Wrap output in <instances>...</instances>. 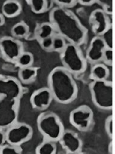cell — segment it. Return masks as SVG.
I'll use <instances>...</instances> for the list:
<instances>
[{
	"mask_svg": "<svg viewBox=\"0 0 115 154\" xmlns=\"http://www.w3.org/2000/svg\"><path fill=\"white\" fill-rule=\"evenodd\" d=\"M21 98L0 95V129H6L17 122Z\"/></svg>",
	"mask_w": 115,
	"mask_h": 154,
	"instance_id": "6",
	"label": "cell"
},
{
	"mask_svg": "<svg viewBox=\"0 0 115 154\" xmlns=\"http://www.w3.org/2000/svg\"><path fill=\"white\" fill-rule=\"evenodd\" d=\"M29 32V27L24 22H20L15 24L11 30V33L14 38H25Z\"/></svg>",
	"mask_w": 115,
	"mask_h": 154,
	"instance_id": "20",
	"label": "cell"
},
{
	"mask_svg": "<svg viewBox=\"0 0 115 154\" xmlns=\"http://www.w3.org/2000/svg\"><path fill=\"white\" fill-rule=\"evenodd\" d=\"M34 61V57L32 53L23 51L16 60V63L20 68L31 66Z\"/></svg>",
	"mask_w": 115,
	"mask_h": 154,
	"instance_id": "21",
	"label": "cell"
},
{
	"mask_svg": "<svg viewBox=\"0 0 115 154\" xmlns=\"http://www.w3.org/2000/svg\"><path fill=\"white\" fill-rule=\"evenodd\" d=\"M5 134L7 143L21 146L31 139L33 129L29 124L16 122L6 129Z\"/></svg>",
	"mask_w": 115,
	"mask_h": 154,
	"instance_id": "7",
	"label": "cell"
},
{
	"mask_svg": "<svg viewBox=\"0 0 115 154\" xmlns=\"http://www.w3.org/2000/svg\"><path fill=\"white\" fill-rule=\"evenodd\" d=\"M57 152V147L54 141L45 140L36 149L37 154H56Z\"/></svg>",
	"mask_w": 115,
	"mask_h": 154,
	"instance_id": "19",
	"label": "cell"
},
{
	"mask_svg": "<svg viewBox=\"0 0 115 154\" xmlns=\"http://www.w3.org/2000/svg\"><path fill=\"white\" fill-rule=\"evenodd\" d=\"M66 40L61 36L57 35L53 37V46L52 50L61 53L66 45Z\"/></svg>",
	"mask_w": 115,
	"mask_h": 154,
	"instance_id": "23",
	"label": "cell"
},
{
	"mask_svg": "<svg viewBox=\"0 0 115 154\" xmlns=\"http://www.w3.org/2000/svg\"><path fill=\"white\" fill-rule=\"evenodd\" d=\"M100 37L102 38L107 48L113 49V30L112 25Z\"/></svg>",
	"mask_w": 115,
	"mask_h": 154,
	"instance_id": "25",
	"label": "cell"
},
{
	"mask_svg": "<svg viewBox=\"0 0 115 154\" xmlns=\"http://www.w3.org/2000/svg\"><path fill=\"white\" fill-rule=\"evenodd\" d=\"M105 129L108 137L112 140L113 137V115H110L105 119Z\"/></svg>",
	"mask_w": 115,
	"mask_h": 154,
	"instance_id": "26",
	"label": "cell"
},
{
	"mask_svg": "<svg viewBox=\"0 0 115 154\" xmlns=\"http://www.w3.org/2000/svg\"><path fill=\"white\" fill-rule=\"evenodd\" d=\"M97 2L94 1V0H89V1H84V0H80L78 1V3L85 6H90L91 5H93V4L96 3Z\"/></svg>",
	"mask_w": 115,
	"mask_h": 154,
	"instance_id": "31",
	"label": "cell"
},
{
	"mask_svg": "<svg viewBox=\"0 0 115 154\" xmlns=\"http://www.w3.org/2000/svg\"><path fill=\"white\" fill-rule=\"evenodd\" d=\"M39 131L46 140L59 141L65 128L59 117L55 113L47 112L39 116L37 120Z\"/></svg>",
	"mask_w": 115,
	"mask_h": 154,
	"instance_id": "4",
	"label": "cell"
},
{
	"mask_svg": "<svg viewBox=\"0 0 115 154\" xmlns=\"http://www.w3.org/2000/svg\"><path fill=\"white\" fill-rule=\"evenodd\" d=\"M6 142V134L4 129H0V148H1Z\"/></svg>",
	"mask_w": 115,
	"mask_h": 154,
	"instance_id": "30",
	"label": "cell"
},
{
	"mask_svg": "<svg viewBox=\"0 0 115 154\" xmlns=\"http://www.w3.org/2000/svg\"><path fill=\"white\" fill-rule=\"evenodd\" d=\"M109 75V70L106 65L98 63L91 69L90 76L93 81L107 80Z\"/></svg>",
	"mask_w": 115,
	"mask_h": 154,
	"instance_id": "16",
	"label": "cell"
},
{
	"mask_svg": "<svg viewBox=\"0 0 115 154\" xmlns=\"http://www.w3.org/2000/svg\"><path fill=\"white\" fill-rule=\"evenodd\" d=\"M108 153L110 154L113 153V141H110V143H109V145L108 147Z\"/></svg>",
	"mask_w": 115,
	"mask_h": 154,
	"instance_id": "33",
	"label": "cell"
},
{
	"mask_svg": "<svg viewBox=\"0 0 115 154\" xmlns=\"http://www.w3.org/2000/svg\"><path fill=\"white\" fill-rule=\"evenodd\" d=\"M3 94L21 98L23 88L20 81L14 77L0 75V95Z\"/></svg>",
	"mask_w": 115,
	"mask_h": 154,
	"instance_id": "12",
	"label": "cell"
},
{
	"mask_svg": "<svg viewBox=\"0 0 115 154\" xmlns=\"http://www.w3.org/2000/svg\"><path fill=\"white\" fill-rule=\"evenodd\" d=\"M54 2L59 7L66 9L72 8L76 6L77 4H78V1H75V0H71V1H67V0H56V1H54Z\"/></svg>",
	"mask_w": 115,
	"mask_h": 154,
	"instance_id": "27",
	"label": "cell"
},
{
	"mask_svg": "<svg viewBox=\"0 0 115 154\" xmlns=\"http://www.w3.org/2000/svg\"><path fill=\"white\" fill-rule=\"evenodd\" d=\"M50 22L58 35L68 43L79 46L84 42L87 31L75 14L68 9L59 6L52 9Z\"/></svg>",
	"mask_w": 115,
	"mask_h": 154,
	"instance_id": "1",
	"label": "cell"
},
{
	"mask_svg": "<svg viewBox=\"0 0 115 154\" xmlns=\"http://www.w3.org/2000/svg\"><path fill=\"white\" fill-rule=\"evenodd\" d=\"M0 51L3 57L10 62H16L24 51L21 42L15 38L4 36L0 39Z\"/></svg>",
	"mask_w": 115,
	"mask_h": 154,
	"instance_id": "9",
	"label": "cell"
},
{
	"mask_svg": "<svg viewBox=\"0 0 115 154\" xmlns=\"http://www.w3.org/2000/svg\"><path fill=\"white\" fill-rule=\"evenodd\" d=\"M23 149L20 146H16L9 143L5 144L0 148V154H21Z\"/></svg>",
	"mask_w": 115,
	"mask_h": 154,
	"instance_id": "24",
	"label": "cell"
},
{
	"mask_svg": "<svg viewBox=\"0 0 115 154\" xmlns=\"http://www.w3.org/2000/svg\"><path fill=\"white\" fill-rule=\"evenodd\" d=\"M55 29L53 24L50 22H45L39 25L36 30V36L41 41L45 38L53 37L54 35Z\"/></svg>",
	"mask_w": 115,
	"mask_h": 154,
	"instance_id": "17",
	"label": "cell"
},
{
	"mask_svg": "<svg viewBox=\"0 0 115 154\" xmlns=\"http://www.w3.org/2000/svg\"><path fill=\"white\" fill-rule=\"evenodd\" d=\"M2 14L7 18H14L19 15L22 10L21 3L16 0H9L2 6Z\"/></svg>",
	"mask_w": 115,
	"mask_h": 154,
	"instance_id": "15",
	"label": "cell"
},
{
	"mask_svg": "<svg viewBox=\"0 0 115 154\" xmlns=\"http://www.w3.org/2000/svg\"><path fill=\"white\" fill-rule=\"evenodd\" d=\"M53 97L48 88H42L35 91L31 96L30 103L33 108L43 111L51 105Z\"/></svg>",
	"mask_w": 115,
	"mask_h": 154,
	"instance_id": "13",
	"label": "cell"
},
{
	"mask_svg": "<svg viewBox=\"0 0 115 154\" xmlns=\"http://www.w3.org/2000/svg\"><path fill=\"white\" fill-rule=\"evenodd\" d=\"M60 53L63 67L69 72L72 74H79L84 71L86 62L78 46L68 43Z\"/></svg>",
	"mask_w": 115,
	"mask_h": 154,
	"instance_id": "5",
	"label": "cell"
},
{
	"mask_svg": "<svg viewBox=\"0 0 115 154\" xmlns=\"http://www.w3.org/2000/svg\"><path fill=\"white\" fill-rule=\"evenodd\" d=\"M48 83V88L57 102L65 105L76 99L78 86L72 74L63 66H57L51 70Z\"/></svg>",
	"mask_w": 115,
	"mask_h": 154,
	"instance_id": "2",
	"label": "cell"
},
{
	"mask_svg": "<svg viewBox=\"0 0 115 154\" xmlns=\"http://www.w3.org/2000/svg\"><path fill=\"white\" fill-rule=\"evenodd\" d=\"M107 48L100 36H95L90 41L86 51V57L89 62L96 64L102 60L103 53Z\"/></svg>",
	"mask_w": 115,
	"mask_h": 154,
	"instance_id": "14",
	"label": "cell"
},
{
	"mask_svg": "<svg viewBox=\"0 0 115 154\" xmlns=\"http://www.w3.org/2000/svg\"><path fill=\"white\" fill-rule=\"evenodd\" d=\"M102 60L107 65H111L113 62V49L106 48L104 51Z\"/></svg>",
	"mask_w": 115,
	"mask_h": 154,
	"instance_id": "28",
	"label": "cell"
},
{
	"mask_svg": "<svg viewBox=\"0 0 115 154\" xmlns=\"http://www.w3.org/2000/svg\"><path fill=\"white\" fill-rule=\"evenodd\" d=\"M54 2V1H49V0H45V11L46 12L48 10L52 9Z\"/></svg>",
	"mask_w": 115,
	"mask_h": 154,
	"instance_id": "32",
	"label": "cell"
},
{
	"mask_svg": "<svg viewBox=\"0 0 115 154\" xmlns=\"http://www.w3.org/2000/svg\"><path fill=\"white\" fill-rule=\"evenodd\" d=\"M27 3L35 14H39L46 12L45 0H29L27 1Z\"/></svg>",
	"mask_w": 115,
	"mask_h": 154,
	"instance_id": "22",
	"label": "cell"
},
{
	"mask_svg": "<svg viewBox=\"0 0 115 154\" xmlns=\"http://www.w3.org/2000/svg\"><path fill=\"white\" fill-rule=\"evenodd\" d=\"M93 116V112L89 106L81 105L70 112L69 122L78 130L86 132L92 126Z\"/></svg>",
	"mask_w": 115,
	"mask_h": 154,
	"instance_id": "8",
	"label": "cell"
},
{
	"mask_svg": "<svg viewBox=\"0 0 115 154\" xmlns=\"http://www.w3.org/2000/svg\"><path fill=\"white\" fill-rule=\"evenodd\" d=\"M5 17L2 14H0V27L3 26V24H5Z\"/></svg>",
	"mask_w": 115,
	"mask_h": 154,
	"instance_id": "34",
	"label": "cell"
},
{
	"mask_svg": "<svg viewBox=\"0 0 115 154\" xmlns=\"http://www.w3.org/2000/svg\"><path fill=\"white\" fill-rule=\"evenodd\" d=\"M59 141L68 153H78L82 149L83 143L80 137L78 134L69 129L64 130Z\"/></svg>",
	"mask_w": 115,
	"mask_h": 154,
	"instance_id": "10",
	"label": "cell"
},
{
	"mask_svg": "<svg viewBox=\"0 0 115 154\" xmlns=\"http://www.w3.org/2000/svg\"><path fill=\"white\" fill-rule=\"evenodd\" d=\"M91 97L93 103L102 110H111L113 108V85L111 81H93L90 85Z\"/></svg>",
	"mask_w": 115,
	"mask_h": 154,
	"instance_id": "3",
	"label": "cell"
},
{
	"mask_svg": "<svg viewBox=\"0 0 115 154\" xmlns=\"http://www.w3.org/2000/svg\"><path fill=\"white\" fill-rule=\"evenodd\" d=\"M38 70L36 68L31 66L20 68L18 76L21 82L27 84L33 81L37 75Z\"/></svg>",
	"mask_w": 115,
	"mask_h": 154,
	"instance_id": "18",
	"label": "cell"
},
{
	"mask_svg": "<svg viewBox=\"0 0 115 154\" xmlns=\"http://www.w3.org/2000/svg\"><path fill=\"white\" fill-rule=\"evenodd\" d=\"M89 22L92 32L96 36H101L111 26L107 15L100 9H95L90 14Z\"/></svg>",
	"mask_w": 115,
	"mask_h": 154,
	"instance_id": "11",
	"label": "cell"
},
{
	"mask_svg": "<svg viewBox=\"0 0 115 154\" xmlns=\"http://www.w3.org/2000/svg\"><path fill=\"white\" fill-rule=\"evenodd\" d=\"M53 37L45 38L40 41L42 48L47 51L52 50L53 46Z\"/></svg>",
	"mask_w": 115,
	"mask_h": 154,
	"instance_id": "29",
	"label": "cell"
}]
</instances>
